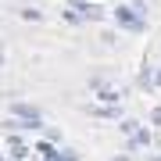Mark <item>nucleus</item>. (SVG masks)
<instances>
[{"label":"nucleus","instance_id":"nucleus-1","mask_svg":"<svg viewBox=\"0 0 161 161\" xmlns=\"http://www.w3.org/2000/svg\"><path fill=\"white\" fill-rule=\"evenodd\" d=\"M111 18L118 22V29H125V32H147V18H140L136 11H132V4H122L111 11Z\"/></svg>","mask_w":161,"mask_h":161},{"label":"nucleus","instance_id":"nucleus-2","mask_svg":"<svg viewBox=\"0 0 161 161\" xmlns=\"http://www.w3.org/2000/svg\"><path fill=\"white\" fill-rule=\"evenodd\" d=\"M93 93H97L100 104H122V97H125V90H122V86H108V82H100Z\"/></svg>","mask_w":161,"mask_h":161},{"label":"nucleus","instance_id":"nucleus-3","mask_svg":"<svg viewBox=\"0 0 161 161\" xmlns=\"http://www.w3.org/2000/svg\"><path fill=\"white\" fill-rule=\"evenodd\" d=\"M79 11H82V14H79L82 22H100V18H108V11H104L100 4H90V0H86V4L79 7Z\"/></svg>","mask_w":161,"mask_h":161},{"label":"nucleus","instance_id":"nucleus-4","mask_svg":"<svg viewBox=\"0 0 161 161\" xmlns=\"http://www.w3.org/2000/svg\"><path fill=\"white\" fill-rule=\"evenodd\" d=\"M143 147H150V132H147V129L129 132V150H143Z\"/></svg>","mask_w":161,"mask_h":161},{"label":"nucleus","instance_id":"nucleus-5","mask_svg":"<svg viewBox=\"0 0 161 161\" xmlns=\"http://www.w3.org/2000/svg\"><path fill=\"white\" fill-rule=\"evenodd\" d=\"M90 115H97V118H118L122 111H118V104H97V108H90Z\"/></svg>","mask_w":161,"mask_h":161},{"label":"nucleus","instance_id":"nucleus-6","mask_svg":"<svg viewBox=\"0 0 161 161\" xmlns=\"http://www.w3.org/2000/svg\"><path fill=\"white\" fill-rule=\"evenodd\" d=\"M11 115L14 118H40V111H36L32 104H11Z\"/></svg>","mask_w":161,"mask_h":161},{"label":"nucleus","instance_id":"nucleus-7","mask_svg":"<svg viewBox=\"0 0 161 161\" xmlns=\"http://www.w3.org/2000/svg\"><path fill=\"white\" fill-rule=\"evenodd\" d=\"M50 161H79V154H75V150H68V147H54Z\"/></svg>","mask_w":161,"mask_h":161},{"label":"nucleus","instance_id":"nucleus-8","mask_svg":"<svg viewBox=\"0 0 161 161\" xmlns=\"http://www.w3.org/2000/svg\"><path fill=\"white\" fill-rule=\"evenodd\" d=\"M18 14H22L25 22H43V11H36V7H22Z\"/></svg>","mask_w":161,"mask_h":161},{"label":"nucleus","instance_id":"nucleus-9","mask_svg":"<svg viewBox=\"0 0 161 161\" xmlns=\"http://www.w3.org/2000/svg\"><path fill=\"white\" fill-rule=\"evenodd\" d=\"M140 86H143V90L154 86V68H143V72H140Z\"/></svg>","mask_w":161,"mask_h":161},{"label":"nucleus","instance_id":"nucleus-10","mask_svg":"<svg viewBox=\"0 0 161 161\" xmlns=\"http://www.w3.org/2000/svg\"><path fill=\"white\" fill-rule=\"evenodd\" d=\"M118 129L129 136V132H136V129H140V122H136V118H122V122H118Z\"/></svg>","mask_w":161,"mask_h":161},{"label":"nucleus","instance_id":"nucleus-11","mask_svg":"<svg viewBox=\"0 0 161 161\" xmlns=\"http://www.w3.org/2000/svg\"><path fill=\"white\" fill-rule=\"evenodd\" d=\"M61 18H64V22H68V25H79V22H82V18L75 14V11H61Z\"/></svg>","mask_w":161,"mask_h":161},{"label":"nucleus","instance_id":"nucleus-12","mask_svg":"<svg viewBox=\"0 0 161 161\" xmlns=\"http://www.w3.org/2000/svg\"><path fill=\"white\" fill-rule=\"evenodd\" d=\"M150 122H154V125H161V108H154V111H150Z\"/></svg>","mask_w":161,"mask_h":161},{"label":"nucleus","instance_id":"nucleus-13","mask_svg":"<svg viewBox=\"0 0 161 161\" xmlns=\"http://www.w3.org/2000/svg\"><path fill=\"white\" fill-rule=\"evenodd\" d=\"M154 86H161V68H158V72H154Z\"/></svg>","mask_w":161,"mask_h":161},{"label":"nucleus","instance_id":"nucleus-14","mask_svg":"<svg viewBox=\"0 0 161 161\" xmlns=\"http://www.w3.org/2000/svg\"><path fill=\"white\" fill-rule=\"evenodd\" d=\"M68 4H72V7H82V4H86V0H68Z\"/></svg>","mask_w":161,"mask_h":161},{"label":"nucleus","instance_id":"nucleus-15","mask_svg":"<svg viewBox=\"0 0 161 161\" xmlns=\"http://www.w3.org/2000/svg\"><path fill=\"white\" fill-rule=\"evenodd\" d=\"M115 161H129V154H118V158H115Z\"/></svg>","mask_w":161,"mask_h":161},{"label":"nucleus","instance_id":"nucleus-16","mask_svg":"<svg viewBox=\"0 0 161 161\" xmlns=\"http://www.w3.org/2000/svg\"><path fill=\"white\" fill-rule=\"evenodd\" d=\"M0 68H4V47H0Z\"/></svg>","mask_w":161,"mask_h":161},{"label":"nucleus","instance_id":"nucleus-17","mask_svg":"<svg viewBox=\"0 0 161 161\" xmlns=\"http://www.w3.org/2000/svg\"><path fill=\"white\" fill-rule=\"evenodd\" d=\"M150 161H161V154H154V158H150Z\"/></svg>","mask_w":161,"mask_h":161}]
</instances>
